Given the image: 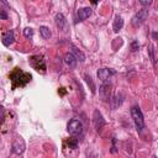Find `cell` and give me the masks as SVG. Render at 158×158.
<instances>
[{"mask_svg": "<svg viewBox=\"0 0 158 158\" xmlns=\"http://www.w3.org/2000/svg\"><path fill=\"white\" fill-rule=\"evenodd\" d=\"M131 116L133 118L135 126L138 132H142L144 128V120H143V114L138 106H132L131 107Z\"/></svg>", "mask_w": 158, "mask_h": 158, "instance_id": "obj_1", "label": "cell"}, {"mask_svg": "<svg viewBox=\"0 0 158 158\" xmlns=\"http://www.w3.org/2000/svg\"><path fill=\"white\" fill-rule=\"evenodd\" d=\"M67 130L68 132L72 135V136H80L83 133V123L79 121V120H70L68 122V126H67Z\"/></svg>", "mask_w": 158, "mask_h": 158, "instance_id": "obj_2", "label": "cell"}, {"mask_svg": "<svg viewBox=\"0 0 158 158\" xmlns=\"http://www.w3.org/2000/svg\"><path fill=\"white\" fill-rule=\"evenodd\" d=\"M148 17V10L147 9H142V10H138V12L132 17V25L135 27H138L139 25H142Z\"/></svg>", "mask_w": 158, "mask_h": 158, "instance_id": "obj_3", "label": "cell"}, {"mask_svg": "<svg viewBox=\"0 0 158 158\" xmlns=\"http://www.w3.org/2000/svg\"><path fill=\"white\" fill-rule=\"evenodd\" d=\"M93 123H94V127L96 131H100L104 126H105V118L102 117L101 112L99 110H94V114H93Z\"/></svg>", "mask_w": 158, "mask_h": 158, "instance_id": "obj_4", "label": "cell"}, {"mask_svg": "<svg viewBox=\"0 0 158 158\" xmlns=\"http://www.w3.org/2000/svg\"><path fill=\"white\" fill-rule=\"evenodd\" d=\"M30 64L36 69V70H42V72H44V69H46V63H44V59L42 58V57H40V56H33V57H31L30 58Z\"/></svg>", "mask_w": 158, "mask_h": 158, "instance_id": "obj_5", "label": "cell"}, {"mask_svg": "<svg viewBox=\"0 0 158 158\" xmlns=\"http://www.w3.org/2000/svg\"><path fill=\"white\" fill-rule=\"evenodd\" d=\"M99 95L100 98L104 100V101H107L111 96V85L106 81V83H102L99 88Z\"/></svg>", "mask_w": 158, "mask_h": 158, "instance_id": "obj_6", "label": "cell"}, {"mask_svg": "<svg viewBox=\"0 0 158 158\" xmlns=\"http://www.w3.org/2000/svg\"><path fill=\"white\" fill-rule=\"evenodd\" d=\"M115 74V70L112 69H109V68H101L98 70V78L102 81V83H106L109 81V79Z\"/></svg>", "mask_w": 158, "mask_h": 158, "instance_id": "obj_7", "label": "cell"}, {"mask_svg": "<svg viewBox=\"0 0 158 158\" xmlns=\"http://www.w3.org/2000/svg\"><path fill=\"white\" fill-rule=\"evenodd\" d=\"M25 151V141L22 138H16L12 142V152L15 154H22Z\"/></svg>", "mask_w": 158, "mask_h": 158, "instance_id": "obj_8", "label": "cell"}, {"mask_svg": "<svg viewBox=\"0 0 158 158\" xmlns=\"http://www.w3.org/2000/svg\"><path fill=\"white\" fill-rule=\"evenodd\" d=\"M90 15H91V9H90V7H81V9H79L78 12H77V17H78L79 21L86 20Z\"/></svg>", "mask_w": 158, "mask_h": 158, "instance_id": "obj_9", "label": "cell"}, {"mask_svg": "<svg viewBox=\"0 0 158 158\" xmlns=\"http://www.w3.org/2000/svg\"><path fill=\"white\" fill-rule=\"evenodd\" d=\"M54 21H56V25H57V27L59 30H65V27H67V20H65V17H64L63 14L58 12L56 15V17H54Z\"/></svg>", "mask_w": 158, "mask_h": 158, "instance_id": "obj_10", "label": "cell"}, {"mask_svg": "<svg viewBox=\"0 0 158 158\" xmlns=\"http://www.w3.org/2000/svg\"><path fill=\"white\" fill-rule=\"evenodd\" d=\"M1 41H2V43H4V46H6V47H9L10 44H12L14 43V41H15V36H14V32L10 30V31H7V32H5L4 35H2V38H1Z\"/></svg>", "mask_w": 158, "mask_h": 158, "instance_id": "obj_11", "label": "cell"}, {"mask_svg": "<svg viewBox=\"0 0 158 158\" xmlns=\"http://www.w3.org/2000/svg\"><path fill=\"white\" fill-rule=\"evenodd\" d=\"M64 62H65V64H67L69 68H74V67L77 65L78 59L75 58V56H74L73 53H67V54L64 56Z\"/></svg>", "mask_w": 158, "mask_h": 158, "instance_id": "obj_12", "label": "cell"}, {"mask_svg": "<svg viewBox=\"0 0 158 158\" xmlns=\"http://www.w3.org/2000/svg\"><path fill=\"white\" fill-rule=\"evenodd\" d=\"M122 26H123V20H122V17L121 16H116L115 17V20H114V25H112V30H114V32H118L121 28H122Z\"/></svg>", "mask_w": 158, "mask_h": 158, "instance_id": "obj_13", "label": "cell"}, {"mask_svg": "<svg viewBox=\"0 0 158 158\" xmlns=\"http://www.w3.org/2000/svg\"><path fill=\"white\" fill-rule=\"evenodd\" d=\"M122 101H123V99H122V95L121 94H116L112 99H111V106H112V109H117L121 104H122Z\"/></svg>", "mask_w": 158, "mask_h": 158, "instance_id": "obj_14", "label": "cell"}, {"mask_svg": "<svg viewBox=\"0 0 158 158\" xmlns=\"http://www.w3.org/2000/svg\"><path fill=\"white\" fill-rule=\"evenodd\" d=\"M40 33H41V36H42L44 40H48V38H51V36H52V33H51V31H49V28H48L47 26H41V27H40Z\"/></svg>", "mask_w": 158, "mask_h": 158, "instance_id": "obj_15", "label": "cell"}, {"mask_svg": "<svg viewBox=\"0 0 158 158\" xmlns=\"http://www.w3.org/2000/svg\"><path fill=\"white\" fill-rule=\"evenodd\" d=\"M72 52H73V54L75 56V58L79 59L80 62H84V60H85V56L83 54V52H80L79 49H77L74 46H72Z\"/></svg>", "mask_w": 158, "mask_h": 158, "instance_id": "obj_16", "label": "cell"}, {"mask_svg": "<svg viewBox=\"0 0 158 158\" xmlns=\"http://www.w3.org/2000/svg\"><path fill=\"white\" fill-rule=\"evenodd\" d=\"M68 146H69V148H72V149H75L77 147H78V139L77 138H69L68 139Z\"/></svg>", "mask_w": 158, "mask_h": 158, "instance_id": "obj_17", "label": "cell"}, {"mask_svg": "<svg viewBox=\"0 0 158 158\" xmlns=\"http://www.w3.org/2000/svg\"><path fill=\"white\" fill-rule=\"evenodd\" d=\"M23 36H25L26 38H31V37L33 36V30H32L31 27H25V28H23Z\"/></svg>", "mask_w": 158, "mask_h": 158, "instance_id": "obj_18", "label": "cell"}, {"mask_svg": "<svg viewBox=\"0 0 158 158\" xmlns=\"http://www.w3.org/2000/svg\"><path fill=\"white\" fill-rule=\"evenodd\" d=\"M84 78H85V80H86L88 85H90V90H91V93H95V85H94V83H93L91 78H90V77H88V75H85Z\"/></svg>", "mask_w": 158, "mask_h": 158, "instance_id": "obj_19", "label": "cell"}, {"mask_svg": "<svg viewBox=\"0 0 158 158\" xmlns=\"http://www.w3.org/2000/svg\"><path fill=\"white\" fill-rule=\"evenodd\" d=\"M149 54H151V59H152L153 64L156 65V59H154V47H153V46H149Z\"/></svg>", "mask_w": 158, "mask_h": 158, "instance_id": "obj_20", "label": "cell"}, {"mask_svg": "<svg viewBox=\"0 0 158 158\" xmlns=\"http://www.w3.org/2000/svg\"><path fill=\"white\" fill-rule=\"evenodd\" d=\"M138 47H139V44H138L137 41H133V42L131 43V51H132V52H136V51L138 49Z\"/></svg>", "mask_w": 158, "mask_h": 158, "instance_id": "obj_21", "label": "cell"}, {"mask_svg": "<svg viewBox=\"0 0 158 158\" xmlns=\"http://www.w3.org/2000/svg\"><path fill=\"white\" fill-rule=\"evenodd\" d=\"M152 1H153V0H139V2H141L143 6H148V5H151Z\"/></svg>", "mask_w": 158, "mask_h": 158, "instance_id": "obj_22", "label": "cell"}, {"mask_svg": "<svg viewBox=\"0 0 158 158\" xmlns=\"http://www.w3.org/2000/svg\"><path fill=\"white\" fill-rule=\"evenodd\" d=\"M0 19L1 20H6L7 19V14L5 11H0Z\"/></svg>", "mask_w": 158, "mask_h": 158, "instance_id": "obj_23", "label": "cell"}, {"mask_svg": "<svg viewBox=\"0 0 158 158\" xmlns=\"http://www.w3.org/2000/svg\"><path fill=\"white\" fill-rule=\"evenodd\" d=\"M0 1H1V2H2V4L5 5V6H10V5H9V2H7L6 0H0Z\"/></svg>", "mask_w": 158, "mask_h": 158, "instance_id": "obj_24", "label": "cell"}, {"mask_svg": "<svg viewBox=\"0 0 158 158\" xmlns=\"http://www.w3.org/2000/svg\"><path fill=\"white\" fill-rule=\"evenodd\" d=\"M2 115H4V110H2V109H0V120L2 118Z\"/></svg>", "mask_w": 158, "mask_h": 158, "instance_id": "obj_25", "label": "cell"}, {"mask_svg": "<svg viewBox=\"0 0 158 158\" xmlns=\"http://www.w3.org/2000/svg\"><path fill=\"white\" fill-rule=\"evenodd\" d=\"M152 36H153V40H157V32H153Z\"/></svg>", "mask_w": 158, "mask_h": 158, "instance_id": "obj_26", "label": "cell"}, {"mask_svg": "<svg viewBox=\"0 0 158 158\" xmlns=\"http://www.w3.org/2000/svg\"><path fill=\"white\" fill-rule=\"evenodd\" d=\"M98 1H99V0H91V2H94V4H96Z\"/></svg>", "mask_w": 158, "mask_h": 158, "instance_id": "obj_27", "label": "cell"}]
</instances>
